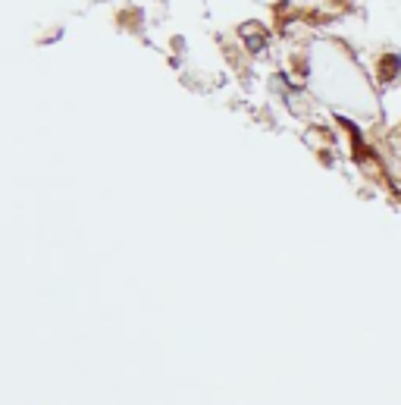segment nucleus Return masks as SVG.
I'll list each match as a JSON object with an SVG mask.
<instances>
[{"mask_svg": "<svg viewBox=\"0 0 401 405\" xmlns=\"http://www.w3.org/2000/svg\"><path fill=\"white\" fill-rule=\"evenodd\" d=\"M385 170H389L395 192H401V126L385 142Z\"/></svg>", "mask_w": 401, "mask_h": 405, "instance_id": "1", "label": "nucleus"}]
</instances>
